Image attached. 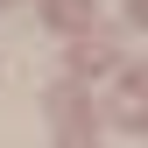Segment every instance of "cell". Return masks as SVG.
Returning a JSON list of instances; mask_svg holds the SVG:
<instances>
[{
	"label": "cell",
	"instance_id": "obj_2",
	"mask_svg": "<svg viewBox=\"0 0 148 148\" xmlns=\"http://www.w3.org/2000/svg\"><path fill=\"white\" fill-rule=\"evenodd\" d=\"M49 21L57 28H85L92 21V0H49Z\"/></svg>",
	"mask_w": 148,
	"mask_h": 148
},
{
	"label": "cell",
	"instance_id": "obj_1",
	"mask_svg": "<svg viewBox=\"0 0 148 148\" xmlns=\"http://www.w3.org/2000/svg\"><path fill=\"white\" fill-rule=\"evenodd\" d=\"M120 57H113V42H78L71 49V78H92V71H113Z\"/></svg>",
	"mask_w": 148,
	"mask_h": 148
},
{
	"label": "cell",
	"instance_id": "obj_3",
	"mask_svg": "<svg viewBox=\"0 0 148 148\" xmlns=\"http://www.w3.org/2000/svg\"><path fill=\"white\" fill-rule=\"evenodd\" d=\"M127 21H134V28H148V0H127Z\"/></svg>",
	"mask_w": 148,
	"mask_h": 148
}]
</instances>
